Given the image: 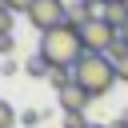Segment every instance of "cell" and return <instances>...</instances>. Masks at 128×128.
<instances>
[{
	"mask_svg": "<svg viewBox=\"0 0 128 128\" xmlns=\"http://www.w3.org/2000/svg\"><path fill=\"white\" fill-rule=\"evenodd\" d=\"M40 56L48 60L52 72H72V68L88 56V52H84V36H80V28L60 24V28L44 32V36H40Z\"/></svg>",
	"mask_w": 128,
	"mask_h": 128,
	"instance_id": "obj_1",
	"label": "cell"
},
{
	"mask_svg": "<svg viewBox=\"0 0 128 128\" xmlns=\"http://www.w3.org/2000/svg\"><path fill=\"white\" fill-rule=\"evenodd\" d=\"M72 80H76V88H84V92L96 100V96H108V92H112L116 68H112L108 56H84V60L72 68Z\"/></svg>",
	"mask_w": 128,
	"mask_h": 128,
	"instance_id": "obj_2",
	"label": "cell"
},
{
	"mask_svg": "<svg viewBox=\"0 0 128 128\" xmlns=\"http://www.w3.org/2000/svg\"><path fill=\"white\" fill-rule=\"evenodd\" d=\"M28 24L40 36L52 32V28H60V24H68V0H36L32 12H28Z\"/></svg>",
	"mask_w": 128,
	"mask_h": 128,
	"instance_id": "obj_3",
	"label": "cell"
},
{
	"mask_svg": "<svg viewBox=\"0 0 128 128\" xmlns=\"http://www.w3.org/2000/svg\"><path fill=\"white\" fill-rule=\"evenodd\" d=\"M80 36H84V52H88V56H108V52L120 44V32H116V28H108L100 16H96L92 24H84V28H80Z\"/></svg>",
	"mask_w": 128,
	"mask_h": 128,
	"instance_id": "obj_4",
	"label": "cell"
},
{
	"mask_svg": "<svg viewBox=\"0 0 128 128\" xmlns=\"http://www.w3.org/2000/svg\"><path fill=\"white\" fill-rule=\"evenodd\" d=\"M96 16H100V4H96V0H72V4H68V24H72V28H84V24H92Z\"/></svg>",
	"mask_w": 128,
	"mask_h": 128,
	"instance_id": "obj_5",
	"label": "cell"
},
{
	"mask_svg": "<svg viewBox=\"0 0 128 128\" xmlns=\"http://www.w3.org/2000/svg\"><path fill=\"white\" fill-rule=\"evenodd\" d=\"M88 104H92V96H88L84 88H76V84H72L68 92H60V112H84Z\"/></svg>",
	"mask_w": 128,
	"mask_h": 128,
	"instance_id": "obj_6",
	"label": "cell"
},
{
	"mask_svg": "<svg viewBox=\"0 0 128 128\" xmlns=\"http://www.w3.org/2000/svg\"><path fill=\"white\" fill-rule=\"evenodd\" d=\"M100 20L120 32V28L128 24V4H100Z\"/></svg>",
	"mask_w": 128,
	"mask_h": 128,
	"instance_id": "obj_7",
	"label": "cell"
},
{
	"mask_svg": "<svg viewBox=\"0 0 128 128\" xmlns=\"http://www.w3.org/2000/svg\"><path fill=\"white\" fill-rule=\"evenodd\" d=\"M108 60H112V68H116V80H124V84H128V48H124V44H116V48L108 52Z\"/></svg>",
	"mask_w": 128,
	"mask_h": 128,
	"instance_id": "obj_8",
	"label": "cell"
},
{
	"mask_svg": "<svg viewBox=\"0 0 128 128\" xmlns=\"http://www.w3.org/2000/svg\"><path fill=\"white\" fill-rule=\"evenodd\" d=\"M24 72H28V76H36V80H48V76H52V68H48V60H44L40 52H36V56H32V60L24 64Z\"/></svg>",
	"mask_w": 128,
	"mask_h": 128,
	"instance_id": "obj_9",
	"label": "cell"
},
{
	"mask_svg": "<svg viewBox=\"0 0 128 128\" xmlns=\"http://www.w3.org/2000/svg\"><path fill=\"white\" fill-rule=\"evenodd\" d=\"M48 84H52V88H56V96H60V92H68L76 80H72V72H52V76H48Z\"/></svg>",
	"mask_w": 128,
	"mask_h": 128,
	"instance_id": "obj_10",
	"label": "cell"
},
{
	"mask_svg": "<svg viewBox=\"0 0 128 128\" xmlns=\"http://www.w3.org/2000/svg\"><path fill=\"white\" fill-rule=\"evenodd\" d=\"M12 20H16V12L0 0V36H12Z\"/></svg>",
	"mask_w": 128,
	"mask_h": 128,
	"instance_id": "obj_11",
	"label": "cell"
},
{
	"mask_svg": "<svg viewBox=\"0 0 128 128\" xmlns=\"http://www.w3.org/2000/svg\"><path fill=\"white\" fill-rule=\"evenodd\" d=\"M16 120H20L16 108H12L8 100H0V128H16Z\"/></svg>",
	"mask_w": 128,
	"mask_h": 128,
	"instance_id": "obj_12",
	"label": "cell"
},
{
	"mask_svg": "<svg viewBox=\"0 0 128 128\" xmlns=\"http://www.w3.org/2000/svg\"><path fill=\"white\" fill-rule=\"evenodd\" d=\"M20 124H24V128H40V124H44V112H40V108H28V112L20 116Z\"/></svg>",
	"mask_w": 128,
	"mask_h": 128,
	"instance_id": "obj_13",
	"label": "cell"
},
{
	"mask_svg": "<svg viewBox=\"0 0 128 128\" xmlns=\"http://www.w3.org/2000/svg\"><path fill=\"white\" fill-rule=\"evenodd\" d=\"M64 128H88L84 112H64Z\"/></svg>",
	"mask_w": 128,
	"mask_h": 128,
	"instance_id": "obj_14",
	"label": "cell"
},
{
	"mask_svg": "<svg viewBox=\"0 0 128 128\" xmlns=\"http://www.w3.org/2000/svg\"><path fill=\"white\" fill-rule=\"evenodd\" d=\"M4 4H8V8H12V12H16V16H28V12H32V4H36V0H4Z\"/></svg>",
	"mask_w": 128,
	"mask_h": 128,
	"instance_id": "obj_15",
	"label": "cell"
},
{
	"mask_svg": "<svg viewBox=\"0 0 128 128\" xmlns=\"http://www.w3.org/2000/svg\"><path fill=\"white\" fill-rule=\"evenodd\" d=\"M12 48H16V40L12 36H0V56L4 60H12Z\"/></svg>",
	"mask_w": 128,
	"mask_h": 128,
	"instance_id": "obj_16",
	"label": "cell"
},
{
	"mask_svg": "<svg viewBox=\"0 0 128 128\" xmlns=\"http://www.w3.org/2000/svg\"><path fill=\"white\" fill-rule=\"evenodd\" d=\"M16 68H20L16 60H0V72H4V76H16Z\"/></svg>",
	"mask_w": 128,
	"mask_h": 128,
	"instance_id": "obj_17",
	"label": "cell"
},
{
	"mask_svg": "<svg viewBox=\"0 0 128 128\" xmlns=\"http://www.w3.org/2000/svg\"><path fill=\"white\" fill-rule=\"evenodd\" d=\"M108 128H128V124H124V120L116 116V120H108Z\"/></svg>",
	"mask_w": 128,
	"mask_h": 128,
	"instance_id": "obj_18",
	"label": "cell"
},
{
	"mask_svg": "<svg viewBox=\"0 0 128 128\" xmlns=\"http://www.w3.org/2000/svg\"><path fill=\"white\" fill-rule=\"evenodd\" d=\"M120 44H124V48H128V24H124V28H120Z\"/></svg>",
	"mask_w": 128,
	"mask_h": 128,
	"instance_id": "obj_19",
	"label": "cell"
},
{
	"mask_svg": "<svg viewBox=\"0 0 128 128\" xmlns=\"http://www.w3.org/2000/svg\"><path fill=\"white\" fill-rule=\"evenodd\" d=\"M96 4H128V0H96Z\"/></svg>",
	"mask_w": 128,
	"mask_h": 128,
	"instance_id": "obj_20",
	"label": "cell"
},
{
	"mask_svg": "<svg viewBox=\"0 0 128 128\" xmlns=\"http://www.w3.org/2000/svg\"><path fill=\"white\" fill-rule=\"evenodd\" d=\"M120 120H124V124H128V108H124V112H120Z\"/></svg>",
	"mask_w": 128,
	"mask_h": 128,
	"instance_id": "obj_21",
	"label": "cell"
},
{
	"mask_svg": "<svg viewBox=\"0 0 128 128\" xmlns=\"http://www.w3.org/2000/svg\"><path fill=\"white\" fill-rule=\"evenodd\" d=\"M88 128H108V124H88Z\"/></svg>",
	"mask_w": 128,
	"mask_h": 128,
	"instance_id": "obj_22",
	"label": "cell"
}]
</instances>
